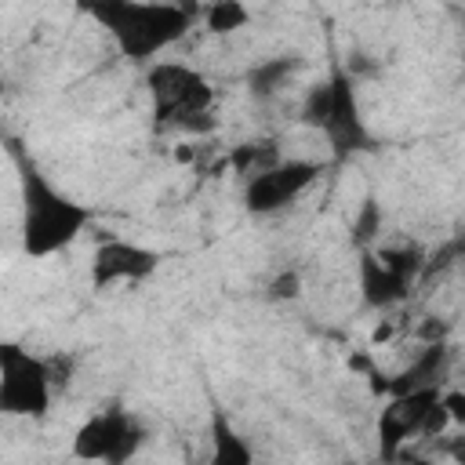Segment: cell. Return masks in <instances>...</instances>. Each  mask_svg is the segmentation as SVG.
<instances>
[{
  "label": "cell",
  "instance_id": "cell-1",
  "mask_svg": "<svg viewBox=\"0 0 465 465\" xmlns=\"http://www.w3.org/2000/svg\"><path fill=\"white\" fill-rule=\"evenodd\" d=\"M11 156L18 167V200H22V225L18 240L29 258H51L76 243V236L91 225V211L65 196L40 163L22 149V142H11Z\"/></svg>",
  "mask_w": 465,
  "mask_h": 465
},
{
  "label": "cell",
  "instance_id": "cell-2",
  "mask_svg": "<svg viewBox=\"0 0 465 465\" xmlns=\"http://www.w3.org/2000/svg\"><path fill=\"white\" fill-rule=\"evenodd\" d=\"M84 11L113 33L120 54L131 62L156 58L160 51L178 44L200 18L196 4H142V0H94L84 4Z\"/></svg>",
  "mask_w": 465,
  "mask_h": 465
},
{
  "label": "cell",
  "instance_id": "cell-3",
  "mask_svg": "<svg viewBox=\"0 0 465 465\" xmlns=\"http://www.w3.org/2000/svg\"><path fill=\"white\" fill-rule=\"evenodd\" d=\"M298 120L312 131H323L331 142L334 163L349 160L352 153H374L378 142L363 124L360 98H356V76L345 65H331V80L312 84L302 98Z\"/></svg>",
  "mask_w": 465,
  "mask_h": 465
},
{
  "label": "cell",
  "instance_id": "cell-4",
  "mask_svg": "<svg viewBox=\"0 0 465 465\" xmlns=\"http://www.w3.org/2000/svg\"><path fill=\"white\" fill-rule=\"evenodd\" d=\"M145 87L160 127H200V116H207L214 102V87L207 84V76L185 62H153L145 73Z\"/></svg>",
  "mask_w": 465,
  "mask_h": 465
},
{
  "label": "cell",
  "instance_id": "cell-5",
  "mask_svg": "<svg viewBox=\"0 0 465 465\" xmlns=\"http://www.w3.org/2000/svg\"><path fill=\"white\" fill-rule=\"evenodd\" d=\"M51 392V363L15 341H0V414L47 418Z\"/></svg>",
  "mask_w": 465,
  "mask_h": 465
},
{
  "label": "cell",
  "instance_id": "cell-6",
  "mask_svg": "<svg viewBox=\"0 0 465 465\" xmlns=\"http://www.w3.org/2000/svg\"><path fill=\"white\" fill-rule=\"evenodd\" d=\"M145 443V429L142 421L124 411L120 403L102 407L98 414H91L76 436H73V458L80 461H105V465H127Z\"/></svg>",
  "mask_w": 465,
  "mask_h": 465
},
{
  "label": "cell",
  "instance_id": "cell-7",
  "mask_svg": "<svg viewBox=\"0 0 465 465\" xmlns=\"http://www.w3.org/2000/svg\"><path fill=\"white\" fill-rule=\"evenodd\" d=\"M320 174H323L320 160H276L272 167H265L262 174H251L243 182V207L254 218L280 214L298 196H305Z\"/></svg>",
  "mask_w": 465,
  "mask_h": 465
},
{
  "label": "cell",
  "instance_id": "cell-8",
  "mask_svg": "<svg viewBox=\"0 0 465 465\" xmlns=\"http://www.w3.org/2000/svg\"><path fill=\"white\" fill-rule=\"evenodd\" d=\"M443 385H432V389H414V392H400L392 396L381 414H378V454H381V465H392L403 450L407 440H414L421 429H425V418L429 411L436 407Z\"/></svg>",
  "mask_w": 465,
  "mask_h": 465
},
{
  "label": "cell",
  "instance_id": "cell-9",
  "mask_svg": "<svg viewBox=\"0 0 465 465\" xmlns=\"http://www.w3.org/2000/svg\"><path fill=\"white\" fill-rule=\"evenodd\" d=\"M160 251L134 240H105L91 254V287L105 291L116 283H142L160 269Z\"/></svg>",
  "mask_w": 465,
  "mask_h": 465
},
{
  "label": "cell",
  "instance_id": "cell-10",
  "mask_svg": "<svg viewBox=\"0 0 465 465\" xmlns=\"http://www.w3.org/2000/svg\"><path fill=\"white\" fill-rule=\"evenodd\" d=\"M447 363H450V345H443V341H429V345L421 349V356H418L403 374H396L392 381H381L378 392H392V396H400V392H414V389L443 385V378H447Z\"/></svg>",
  "mask_w": 465,
  "mask_h": 465
},
{
  "label": "cell",
  "instance_id": "cell-11",
  "mask_svg": "<svg viewBox=\"0 0 465 465\" xmlns=\"http://www.w3.org/2000/svg\"><path fill=\"white\" fill-rule=\"evenodd\" d=\"M360 291H363V302L371 309H389V305H396L411 294V283L400 280L396 272H389L374 258V251L367 247V251H360Z\"/></svg>",
  "mask_w": 465,
  "mask_h": 465
},
{
  "label": "cell",
  "instance_id": "cell-12",
  "mask_svg": "<svg viewBox=\"0 0 465 465\" xmlns=\"http://www.w3.org/2000/svg\"><path fill=\"white\" fill-rule=\"evenodd\" d=\"M207 465H254V447L222 407H211V458Z\"/></svg>",
  "mask_w": 465,
  "mask_h": 465
},
{
  "label": "cell",
  "instance_id": "cell-13",
  "mask_svg": "<svg viewBox=\"0 0 465 465\" xmlns=\"http://www.w3.org/2000/svg\"><path fill=\"white\" fill-rule=\"evenodd\" d=\"M298 69H302V58H298V54L262 58V62L247 73V87H251V94H254V98L269 102V98H276V94L294 80V73H298Z\"/></svg>",
  "mask_w": 465,
  "mask_h": 465
},
{
  "label": "cell",
  "instance_id": "cell-14",
  "mask_svg": "<svg viewBox=\"0 0 465 465\" xmlns=\"http://www.w3.org/2000/svg\"><path fill=\"white\" fill-rule=\"evenodd\" d=\"M200 18L207 25V33L214 36H225V33H236L251 22V11L240 4V0H218V4H207L200 7Z\"/></svg>",
  "mask_w": 465,
  "mask_h": 465
},
{
  "label": "cell",
  "instance_id": "cell-15",
  "mask_svg": "<svg viewBox=\"0 0 465 465\" xmlns=\"http://www.w3.org/2000/svg\"><path fill=\"white\" fill-rule=\"evenodd\" d=\"M276 160H280L276 142H247V145H240V149L232 153V167H240L247 178H251V174H262V171L272 167Z\"/></svg>",
  "mask_w": 465,
  "mask_h": 465
},
{
  "label": "cell",
  "instance_id": "cell-16",
  "mask_svg": "<svg viewBox=\"0 0 465 465\" xmlns=\"http://www.w3.org/2000/svg\"><path fill=\"white\" fill-rule=\"evenodd\" d=\"M378 232H381V207H378L374 196H363V203L356 211V222H352V243L360 251H367V247H374Z\"/></svg>",
  "mask_w": 465,
  "mask_h": 465
},
{
  "label": "cell",
  "instance_id": "cell-17",
  "mask_svg": "<svg viewBox=\"0 0 465 465\" xmlns=\"http://www.w3.org/2000/svg\"><path fill=\"white\" fill-rule=\"evenodd\" d=\"M298 294H302V276H298V269L276 272V276L269 280V287H265V298H269V302H291V298H298Z\"/></svg>",
  "mask_w": 465,
  "mask_h": 465
},
{
  "label": "cell",
  "instance_id": "cell-18",
  "mask_svg": "<svg viewBox=\"0 0 465 465\" xmlns=\"http://www.w3.org/2000/svg\"><path fill=\"white\" fill-rule=\"evenodd\" d=\"M0 91H4V76H0Z\"/></svg>",
  "mask_w": 465,
  "mask_h": 465
}]
</instances>
